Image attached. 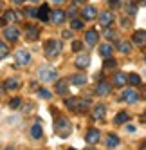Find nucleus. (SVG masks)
I'll list each match as a JSON object with an SVG mask.
<instances>
[{"instance_id": "obj_52", "label": "nucleus", "mask_w": 146, "mask_h": 150, "mask_svg": "<svg viewBox=\"0 0 146 150\" xmlns=\"http://www.w3.org/2000/svg\"><path fill=\"white\" fill-rule=\"evenodd\" d=\"M85 150H96V148H85Z\"/></svg>"}, {"instance_id": "obj_53", "label": "nucleus", "mask_w": 146, "mask_h": 150, "mask_svg": "<svg viewBox=\"0 0 146 150\" xmlns=\"http://www.w3.org/2000/svg\"><path fill=\"white\" fill-rule=\"evenodd\" d=\"M69 150H74V148H69Z\"/></svg>"}, {"instance_id": "obj_17", "label": "nucleus", "mask_w": 146, "mask_h": 150, "mask_svg": "<svg viewBox=\"0 0 146 150\" xmlns=\"http://www.w3.org/2000/svg\"><path fill=\"white\" fill-rule=\"evenodd\" d=\"M105 110H107L105 105H96V109L92 110V117H94L96 121H101L103 117H105Z\"/></svg>"}, {"instance_id": "obj_24", "label": "nucleus", "mask_w": 146, "mask_h": 150, "mask_svg": "<svg viewBox=\"0 0 146 150\" xmlns=\"http://www.w3.org/2000/svg\"><path fill=\"white\" fill-rule=\"evenodd\" d=\"M70 83H74V85H85L87 83V76L85 74H72L70 76Z\"/></svg>"}, {"instance_id": "obj_12", "label": "nucleus", "mask_w": 146, "mask_h": 150, "mask_svg": "<svg viewBox=\"0 0 146 150\" xmlns=\"http://www.w3.org/2000/svg\"><path fill=\"white\" fill-rule=\"evenodd\" d=\"M96 15L98 13H96V7H94V6H85V7L81 9V16L85 18V20H94Z\"/></svg>"}, {"instance_id": "obj_41", "label": "nucleus", "mask_w": 146, "mask_h": 150, "mask_svg": "<svg viewBox=\"0 0 146 150\" xmlns=\"http://www.w3.org/2000/svg\"><path fill=\"white\" fill-rule=\"evenodd\" d=\"M108 4H110V7H119V0H108Z\"/></svg>"}, {"instance_id": "obj_25", "label": "nucleus", "mask_w": 146, "mask_h": 150, "mask_svg": "<svg viewBox=\"0 0 146 150\" xmlns=\"http://www.w3.org/2000/svg\"><path fill=\"white\" fill-rule=\"evenodd\" d=\"M126 121H130V114L128 112H117L116 120H114L116 125H123V123H126Z\"/></svg>"}, {"instance_id": "obj_20", "label": "nucleus", "mask_w": 146, "mask_h": 150, "mask_svg": "<svg viewBox=\"0 0 146 150\" xmlns=\"http://www.w3.org/2000/svg\"><path fill=\"white\" fill-rule=\"evenodd\" d=\"M49 13H51L49 6H47V4H44V6L38 9V16H36V18H40L41 22H47V20H49Z\"/></svg>"}, {"instance_id": "obj_44", "label": "nucleus", "mask_w": 146, "mask_h": 150, "mask_svg": "<svg viewBox=\"0 0 146 150\" xmlns=\"http://www.w3.org/2000/svg\"><path fill=\"white\" fill-rule=\"evenodd\" d=\"M141 121H142V123H146V112H142V116H141Z\"/></svg>"}, {"instance_id": "obj_42", "label": "nucleus", "mask_w": 146, "mask_h": 150, "mask_svg": "<svg viewBox=\"0 0 146 150\" xmlns=\"http://www.w3.org/2000/svg\"><path fill=\"white\" fill-rule=\"evenodd\" d=\"M72 36V31H63V38H70Z\"/></svg>"}, {"instance_id": "obj_15", "label": "nucleus", "mask_w": 146, "mask_h": 150, "mask_svg": "<svg viewBox=\"0 0 146 150\" xmlns=\"http://www.w3.org/2000/svg\"><path fill=\"white\" fill-rule=\"evenodd\" d=\"M38 35H40V29L36 25H27L25 27V36H27V40L34 42V40H38Z\"/></svg>"}, {"instance_id": "obj_9", "label": "nucleus", "mask_w": 146, "mask_h": 150, "mask_svg": "<svg viewBox=\"0 0 146 150\" xmlns=\"http://www.w3.org/2000/svg\"><path fill=\"white\" fill-rule=\"evenodd\" d=\"M110 91H112V87H110V81H99V83H96V94L98 96H107V94H110Z\"/></svg>"}, {"instance_id": "obj_19", "label": "nucleus", "mask_w": 146, "mask_h": 150, "mask_svg": "<svg viewBox=\"0 0 146 150\" xmlns=\"http://www.w3.org/2000/svg\"><path fill=\"white\" fill-rule=\"evenodd\" d=\"M18 18H20L18 13H15V11H6L4 16H2V24H11V22H15V20H18Z\"/></svg>"}, {"instance_id": "obj_47", "label": "nucleus", "mask_w": 146, "mask_h": 150, "mask_svg": "<svg viewBox=\"0 0 146 150\" xmlns=\"http://www.w3.org/2000/svg\"><path fill=\"white\" fill-rule=\"evenodd\" d=\"M137 4H141V6H146V0H137Z\"/></svg>"}, {"instance_id": "obj_23", "label": "nucleus", "mask_w": 146, "mask_h": 150, "mask_svg": "<svg viewBox=\"0 0 146 150\" xmlns=\"http://www.w3.org/2000/svg\"><path fill=\"white\" fill-rule=\"evenodd\" d=\"M112 52H114V47H112L110 44H103V45L99 47V54H101L103 58H110Z\"/></svg>"}, {"instance_id": "obj_55", "label": "nucleus", "mask_w": 146, "mask_h": 150, "mask_svg": "<svg viewBox=\"0 0 146 150\" xmlns=\"http://www.w3.org/2000/svg\"><path fill=\"white\" fill-rule=\"evenodd\" d=\"M126 2H130V0H126Z\"/></svg>"}, {"instance_id": "obj_37", "label": "nucleus", "mask_w": 146, "mask_h": 150, "mask_svg": "<svg viewBox=\"0 0 146 150\" xmlns=\"http://www.w3.org/2000/svg\"><path fill=\"white\" fill-rule=\"evenodd\" d=\"M105 36L107 38H117V33L112 31V29H108V27H105Z\"/></svg>"}, {"instance_id": "obj_34", "label": "nucleus", "mask_w": 146, "mask_h": 150, "mask_svg": "<svg viewBox=\"0 0 146 150\" xmlns=\"http://www.w3.org/2000/svg\"><path fill=\"white\" fill-rule=\"evenodd\" d=\"M25 15L31 16V18H36V16H38V9H34V7H27V9H25Z\"/></svg>"}, {"instance_id": "obj_16", "label": "nucleus", "mask_w": 146, "mask_h": 150, "mask_svg": "<svg viewBox=\"0 0 146 150\" xmlns=\"http://www.w3.org/2000/svg\"><path fill=\"white\" fill-rule=\"evenodd\" d=\"M74 63H76L78 69H87V67L90 65V56H88V54H79Z\"/></svg>"}, {"instance_id": "obj_30", "label": "nucleus", "mask_w": 146, "mask_h": 150, "mask_svg": "<svg viewBox=\"0 0 146 150\" xmlns=\"http://www.w3.org/2000/svg\"><path fill=\"white\" fill-rule=\"evenodd\" d=\"M114 67H117V62L114 60V58H105V62H103V69L105 71H110Z\"/></svg>"}, {"instance_id": "obj_33", "label": "nucleus", "mask_w": 146, "mask_h": 150, "mask_svg": "<svg viewBox=\"0 0 146 150\" xmlns=\"http://www.w3.org/2000/svg\"><path fill=\"white\" fill-rule=\"evenodd\" d=\"M81 27H83V20H79V18H72V29L78 31V29H81Z\"/></svg>"}, {"instance_id": "obj_51", "label": "nucleus", "mask_w": 146, "mask_h": 150, "mask_svg": "<svg viewBox=\"0 0 146 150\" xmlns=\"http://www.w3.org/2000/svg\"><path fill=\"white\" fill-rule=\"evenodd\" d=\"M6 150H15V148H13V146H7V148H6Z\"/></svg>"}, {"instance_id": "obj_45", "label": "nucleus", "mask_w": 146, "mask_h": 150, "mask_svg": "<svg viewBox=\"0 0 146 150\" xmlns=\"http://www.w3.org/2000/svg\"><path fill=\"white\" fill-rule=\"evenodd\" d=\"M85 0H74V6H79V4H83Z\"/></svg>"}, {"instance_id": "obj_49", "label": "nucleus", "mask_w": 146, "mask_h": 150, "mask_svg": "<svg viewBox=\"0 0 146 150\" xmlns=\"http://www.w3.org/2000/svg\"><path fill=\"white\" fill-rule=\"evenodd\" d=\"M13 2H15V4H24L25 0H13Z\"/></svg>"}, {"instance_id": "obj_32", "label": "nucleus", "mask_w": 146, "mask_h": 150, "mask_svg": "<svg viewBox=\"0 0 146 150\" xmlns=\"http://www.w3.org/2000/svg\"><path fill=\"white\" fill-rule=\"evenodd\" d=\"M38 96H40V98H44V100H49V98H53V94H51L47 89H38Z\"/></svg>"}, {"instance_id": "obj_27", "label": "nucleus", "mask_w": 146, "mask_h": 150, "mask_svg": "<svg viewBox=\"0 0 146 150\" xmlns=\"http://www.w3.org/2000/svg\"><path fill=\"white\" fill-rule=\"evenodd\" d=\"M31 136H33L34 139H40L41 136H44V130H41V125L40 123H34L33 127H31Z\"/></svg>"}, {"instance_id": "obj_48", "label": "nucleus", "mask_w": 146, "mask_h": 150, "mask_svg": "<svg viewBox=\"0 0 146 150\" xmlns=\"http://www.w3.org/2000/svg\"><path fill=\"white\" fill-rule=\"evenodd\" d=\"M2 11H4V2L0 0V13H2Z\"/></svg>"}, {"instance_id": "obj_5", "label": "nucleus", "mask_w": 146, "mask_h": 150, "mask_svg": "<svg viewBox=\"0 0 146 150\" xmlns=\"http://www.w3.org/2000/svg\"><path fill=\"white\" fill-rule=\"evenodd\" d=\"M4 36H6L9 42H16V40L20 38V31H18L16 25H11V24H9V25L4 29Z\"/></svg>"}, {"instance_id": "obj_1", "label": "nucleus", "mask_w": 146, "mask_h": 150, "mask_svg": "<svg viewBox=\"0 0 146 150\" xmlns=\"http://www.w3.org/2000/svg\"><path fill=\"white\" fill-rule=\"evenodd\" d=\"M65 105H67V109L70 110H76V112H81V110H85L87 107L90 105V100L88 98H76V96H70V98H65Z\"/></svg>"}, {"instance_id": "obj_11", "label": "nucleus", "mask_w": 146, "mask_h": 150, "mask_svg": "<svg viewBox=\"0 0 146 150\" xmlns=\"http://www.w3.org/2000/svg\"><path fill=\"white\" fill-rule=\"evenodd\" d=\"M112 22H114V13H112V11H103V13L99 15V24H101L103 27L112 25Z\"/></svg>"}, {"instance_id": "obj_13", "label": "nucleus", "mask_w": 146, "mask_h": 150, "mask_svg": "<svg viewBox=\"0 0 146 150\" xmlns=\"http://www.w3.org/2000/svg\"><path fill=\"white\" fill-rule=\"evenodd\" d=\"M98 38H99V33H98L96 29H90V31H87V33H85V42H87V45H96Z\"/></svg>"}, {"instance_id": "obj_18", "label": "nucleus", "mask_w": 146, "mask_h": 150, "mask_svg": "<svg viewBox=\"0 0 146 150\" xmlns=\"http://www.w3.org/2000/svg\"><path fill=\"white\" fill-rule=\"evenodd\" d=\"M20 87V81L16 78H7L4 83V91H16Z\"/></svg>"}, {"instance_id": "obj_26", "label": "nucleus", "mask_w": 146, "mask_h": 150, "mask_svg": "<svg viewBox=\"0 0 146 150\" xmlns=\"http://www.w3.org/2000/svg\"><path fill=\"white\" fill-rule=\"evenodd\" d=\"M124 83H126V74H124V72H117L116 76H114V85H116V87H123Z\"/></svg>"}, {"instance_id": "obj_8", "label": "nucleus", "mask_w": 146, "mask_h": 150, "mask_svg": "<svg viewBox=\"0 0 146 150\" xmlns=\"http://www.w3.org/2000/svg\"><path fill=\"white\" fill-rule=\"evenodd\" d=\"M15 60H16V63H18V65H27V63L31 62V54H29L27 51L20 49V51H16V54H15Z\"/></svg>"}, {"instance_id": "obj_3", "label": "nucleus", "mask_w": 146, "mask_h": 150, "mask_svg": "<svg viewBox=\"0 0 146 150\" xmlns=\"http://www.w3.org/2000/svg\"><path fill=\"white\" fill-rule=\"evenodd\" d=\"M44 49H45V56L47 58H56L60 52H61V42L51 38V40L45 42V47Z\"/></svg>"}, {"instance_id": "obj_10", "label": "nucleus", "mask_w": 146, "mask_h": 150, "mask_svg": "<svg viewBox=\"0 0 146 150\" xmlns=\"http://www.w3.org/2000/svg\"><path fill=\"white\" fill-rule=\"evenodd\" d=\"M133 45H137V47H144L146 45V31H135L133 36Z\"/></svg>"}, {"instance_id": "obj_4", "label": "nucleus", "mask_w": 146, "mask_h": 150, "mask_svg": "<svg viewBox=\"0 0 146 150\" xmlns=\"http://www.w3.org/2000/svg\"><path fill=\"white\" fill-rule=\"evenodd\" d=\"M38 76H40V80H41V81H53V80H56L58 74H56V71H54V69L44 67V69H40Z\"/></svg>"}, {"instance_id": "obj_38", "label": "nucleus", "mask_w": 146, "mask_h": 150, "mask_svg": "<svg viewBox=\"0 0 146 150\" xmlns=\"http://www.w3.org/2000/svg\"><path fill=\"white\" fill-rule=\"evenodd\" d=\"M81 49H83V44H81L79 40H74V42H72V51L78 52V51H81Z\"/></svg>"}, {"instance_id": "obj_22", "label": "nucleus", "mask_w": 146, "mask_h": 150, "mask_svg": "<svg viewBox=\"0 0 146 150\" xmlns=\"http://www.w3.org/2000/svg\"><path fill=\"white\" fill-rule=\"evenodd\" d=\"M56 92L61 94V96H65V94L69 92V83H67V80H60V81L56 83Z\"/></svg>"}, {"instance_id": "obj_14", "label": "nucleus", "mask_w": 146, "mask_h": 150, "mask_svg": "<svg viewBox=\"0 0 146 150\" xmlns=\"http://www.w3.org/2000/svg\"><path fill=\"white\" fill-rule=\"evenodd\" d=\"M99 137H101L99 130H96V128H90V130L87 132V136H85V141L90 143V145H94V143H98V141H99Z\"/></svg>"}, {"instance_id": "obj_43", "label": "nucleus", "mask_w": 146, "mask_h": 150, "mask_svg": "<svg viewBox=\"0 0 146 150\" xmlns=\"http://www.w3.org/2000/svg\"><path fill=\"white\" fill-rule=\"evenodd\" d=\"M0 98H4V85H0Z\"/></svg>"}, {"instance_id": "obj_40", "label": "nucleus", "mask_w": 146, "mask_h": 150, "mask_svg": "<svg viewBox=\"0 0 146 150\" xmlns=\"http://www.w3.org/2000/svg\"><path fill=\"white\" fill-rule=\"evenodd\" d=\"M121 25H123V27H130V20L123 16V18H121Z\"/></svg>"}, {"instance_id": "obj_21", "label": "nucleus", "mask_w": 146, "mask_h": 150, "mask_svg": "<svg viewBox=\"0 0 146 150\" xmlns=\"http://www.w3.org/2000/svg\"><path fill=\"white\" fill-rule=\"evenodd\" d=\"M119 137L116 136V134H108L107 136V141H105V145L108 146V148H116V146H119Z\"/></svg>"}, {"instance_id": "obj_7", "label": "nucleus", "mask_w": 146, "mask_h": 150, "mask_svg": "<svg viewBox=\"0 0 146 150\" xmlns=\"http://www.w3.org/2000/svg\"><path fill=\"white\" fill-rule=\"evenodd\" d=\"M121 100H124L126 103H137V100H139V94L135 92L133 89H126V91H123V94H121Z\"/></svg>"}, {"instance_id": "obj_31", "label": "nucleus", "mask_w": 146, "mask_h": 150, "mask_svg": "<svg viewBox=\"0 0 146 150\" xmlns=\"http://www.w3.org/2000/svg\"><path fill=\"white\" fill-rule=\"evenodd\" d=\"M7 54H9V47L4 44V42H0V60H4Z\"/></svg>"}, {"instance_id": "obj_6", "label": "nucleus", "mask_w": 146, "mask_h": 150, "mask_svg": "<svg viewBox=\"0 0 146 150\" xmlns=\"http://www.w3.org/2000/svg\"><path fill=\"white\" fill-rule=\"evenodd\" d=\"M51 20H53V24L60 25L67 20V15H65V11H61V9H54V11H51Z\"/></svg>"}, {"instance_id": "obj_35", "label": "nucleus", "mask_w": 146, "mask_h": 150, "mask_svg": "<svg viewBox=\"0 0 146 150\" xmlns=\"http://www.w3.org/2000/svg\"><path fill=\"white\" fill-rule=\"evenodd\" d=\"M124 11H126V13H128V15H130V16H133V15H135V13H137V7H135V6H133V4H128V6H126V7H124Z\"/></svg>"}, {"instance_id": "obj_54", "label": "nucleus", "mask_w": 146, "mask_h": 150, "mask_svg": "<svg viewBox=\"0 0 146 150\" xmlns=\"http://www.w3.org/2000/svg\"><path fill=\"white\" fill-rule=\"evenodd\" d=\"M33 2H36V0H33Z\"/></svg>"}, {"instance_id": "obj_39", "label": "nucleus", "mask_w": 146, "mask_h": 150, "mask_svg": "<svg viewBox=\"0 0 146 150\" xmlns=\"http://www.w3.org/2000/svg\"><path fill=\"white\" fill-rule=\"evenodd\" d=\"M76 13H78V9H76V7H70V9H69V13H65V15H67L69 18H74Z\"/></svg>"}, {"instance_id": "obj_46", "label": "nucleus", "mask_w": 146, "mask_h": 150, "mask_svg": "<svg viewBox=\"0 0 146 150\" xmlns=\"http://www.w3.org/2000/svg\"><path fill=\"white\" fill-rule=\"evenodd\" d=\"M139 150H146V141H144V143H142V145L139 146Z\"/></svg>"}, {"instance_id": "obj_50", "label": "nucleus", "mask_w": 146, "mask_h": 150, "mask_svg": "<svg viewBox=\"0 0 146 150\" xmlns=\"http://www.w3.org/2000/svg\"><path fill=\"white\" fill-rule=\"evenodd\" d=\"M53 2H54V4H63L65 0H53Z\"/></svg>"}, {"instance_id": "obj_2", "label": "nucleus", "mask_w": 146, "mask_h": 150, "mask_svg": "<svg viewBox=\"0 0 146 150\" xmlns=\"http://www.w3.org/2000/svg\"><path fill=\"white\" fill-rule=\"evenodd\" d=\"M54 130L60 137H69L70 136V121L67 120V117H58L56 123H54Z\"/></svg>"}, {"instance_id": "obj_29", "label": "nucleus", "mask_w": 146, "mask_h": 150, "mask_svg": "<svg viewBox=\"0 0 146 150\" xmlns=\"http://www.w3.org/2000/svg\"><path fill=\"white\" fill-rule=\"evenodd\" d=\"M126 83H130V85H139L141 83V76L137 72H130V74H126Z\"/></svg>"}, {"instance_id": "obj_28", "label": "nucleus", "mask_w": 146, "mask_h": 150, "mask_svg": "<svg viewBox=\"0 0 146 150\" xmlns=\"http://www.w3.org/2000/svg\"><path fill=\"white\" fill-rule=\"evenodd\" d=\"M117 49L121 52H126V54H128V52L132 51V44H130V42H124V40H117Z\"/></svg>"}, {"instance_id": "obj_36", "label": "nucleus", "mask_w": 146, "mask_h": 150, "mask_svg": "<svg viewBox=\"0 0 146 150\" xmlns=\"http://www.w3.org/2000/svg\"><path fill=\"white\" fill-rule=\"evenodd\" d=\"M20 105H22V100L20 98H13L11 101H9V107H11V109H18Z\"/></svg>"}]
</instances>
